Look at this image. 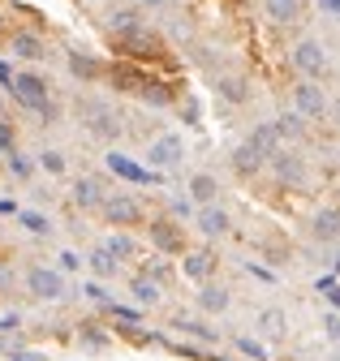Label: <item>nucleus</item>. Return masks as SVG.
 <instances>
[{
	"instance_id": "37",
	"label": "nucleus",
	"mask_w": 340,
	"mask_h": 361,
	"mask_svg": "<svg viewBox=\"0 0 340 361\" xmlns=\"http://www.w3.org/2000/svg\"><path fill=\"white\" fill-rule=\"evenodd\" d=\"M9 168H13L18 176H30V172H35V164H30V159H22V155H13V159H9Z\"/></svg>"
},
{
	"instance_id": "14",
	"label": "nucleus",
	"mask_w": 340,
	"mask_h": 361,
	"mask_svg": "<svg viewBox=\"0 0 340 361\" xmlns=\"http://www.w3.org/2000/svg\"><path fill=\"white\" fill-rule=\"evenodd\" d=\"M104 164L116 172V176H125V180H134V185H142V180H155V172H147V168H138L134 159H125L121 151H108L104 155Z\"/></svg>"
},
{
	"instance_id": "24",
	"label": "nucleus",
	"mask_w": 340,
	"mask_h": 361,
	"mask_svg": "<svg viewBox=\"0 0 340 361\" xmlns=\"http://www.w3.org/2000/svg\"><path fill=\"white\" fill-rule=\"evenodd\" d=\"M18 224L26 233H35V237H52V219L44 211H18Z\"/></svg>"
},
{
	"instance_id": "3",
	"label": "nucleus",
	"mask_w": 340,
	"mask_h": 361,
	"mask_svg": "<svg viewBox=\"0 0 340 361\" xmlns=\"http://www.w3.org/2000/svg\"><path fill=\"white\" fill-rule=\"evenodd\" d=\"M147 168H155V172H168V168H181V159H186V138L181 133H159V138L147 147Z\"/></svg>"
},
{
	"instance_id": "16",
	"label": "nucleus",
	"mask_w": 340,
	"mask_h": 361,
	"mask_svg": "<svg viewBox=\"0 0 340 361\" xmlns=\"http://www.w3.org/2000/svg\"><path fill=\"white\" fill-rule=\"evenodd\" d=\"M108 26H112L116 35H125V39L142 35V18H138V9H134V5H125V9H112V13H108Z\"/></svg>"
},
{
	"instance_id": "28",
	"label": "nucleus",
	"mask_w": 340,
	"mask_h": 361,
	"mask_svg": "<svg viewBox=\"0 0 340 361\" xmlns=\"http://www.w3.org/2000/svg\"><path fill=\"white\" fill-rule=\"evenodd\" d=\"M35 164L44 168L48 176H65V168H69V164H65V155H61V151H52V147H48V151H39V159H35Z\"/></svg>"
},
{
	"instance_id": "5",
	"label": "nucleus",
	"mask_w": 340,
	"mask_h": 361,
	"mask_svg": "<svg viewBox=\"0 0 340 361\" xmlns=\"http://www.w3.org/2000/svg\"><path fill=\"white\" fill-rule=\"evenodd\" d=\"M9 86H13L18 104H26V108H35V112H52V108H48V78H39V73H18Z\"/></svg>"
},
{
	"instance_id": "29",
	"label": "nucleus",
	"mask_w": 340,
	"mask_h": 361,
	"mask_svg": "<svg viewBox=\"0 0 340 361\" xmlns=\"http://www.w3.org/2000/svg\"><path fill=\"white\" fill-rule=\"evenodd\" d=\"M104 250H108L112 258H130V254H134V237H130V233H112V237L104 241Z\"/></svg>"
},
{
	"instance_id": "38",
	"label": "nucleus",
	"mask_w": 340,
	"mask_h": 361,
	"mask_svg": "<svg viewBox=\"0 0 340 361\" xmlns=\"http://www.w3.org/2000/svg\"><path fill=\"white\" fill-rule=\"evenodd\" d=\"M9 361H44V353H35V348H18Z\"/></svg>"
},
{
	"instance_id": "7",
	"label": "nucleus",
	"mask_w": 340,
	"mask_h": 361,
	"mask_svg": "<svg viewBox=\"0 0 340 361\" xmlns=\"http://www.w3.org/2000/svg\"><path fill=\"white\" fill-rule=\"evenodd\" d=\"M99 211H104V219H108V224H116V228H130V224H138V219H142V207H138L130 194H104Z\"/></svg>"
},
{
	"instance_id": "19",
	"label": "nucleus",
	"mask_w": 340,
	"mask_h": 361,
	"mask_svg": "<svg viewBox=\"0 0 340 361\" xmlns=\"http://www.w3.org/2000/svg\"><path fill=\"white\" fill-rule=\"evenodd\" d=\"M216 90H220V99H229V104H245V99H250V86H245V78H237V73L216 78Z\"/></svg>"
},
{
	"instance_id": "40",
	"label": "nucleus",
	"mask_w": 340,
	"mask_h": 361,
	"mask_svg": "<svg viewBox=\"0 0 340 361\" xmlns=\"http://www.w3.org/2000/svg\"><path fill=\"white\" fill-rule=\"evenodd\" d=\"M319 9L332 13V18H340V0H319Z\"/></svg>"
},
{
	"instance_id": "9",
	"label": "nucleus",
	"mask_w": 340,
	"mask_h": 361,
	"mask_svg": "<svg viewBox=\"0 0 340 361\" xmlns=\"http://www.w3.org/2000/svg\"><path fill=\"white\" fill-rule=\"evenodd\" d=\"M194 224H198V233H202V237H224V233L233 228V219H229V211H224L220 202H207V207H198Z\"/></svg>"
},
{
	"instance_id": "13",
	"label": "nucleus",
	"mask_w": 340,
	"mask_h": 361,
	"mask_svg": "<svg viewBox=\"0 0 340 361\" xmlns=\"http://www.w3.org/2000/svg\"><path fill=\"white\" fill-rule=\"evenodd\" d=\"M104 202V185L95 176H78L73 180V207H82V211H95Z\"/></svg>"
},
{
	"instance_id": "33",
	"label": "nucleus",
	"mask_w": 340,
	"mask_h": 361,
	"mask_svg": "<svg viewBox=\"0 0 340 361\" xmlns=\"http://www.w3.org/2000/svg\"><path fill=\"white\" fill-rule=\"evenodd\" d=\"M168 207H173V215H177V219H190V215H194V202H190V194H177V198L168 202Z\"/></svg>"
},
{
	"instance_id": "20",
	"label": "nucleus",
	"mask_w": 340,
	"mask_h": 361,
	"mask_svg": "<svg viewBox=\"0 0 340 361\" xmlns=\"http://www.w3.org/2000/svg\"><path fill=\"white\" fill-rule=\"evenodd\" d=\"M310 233H315V241H340V211H319Z\"/></svg>"
},
{
	"instance_id": "10",
	"label": "nucleus",
	"mask_w": 340,
	"mask_h": 361,
	"mask_svg": "<svg viewBox=\"0 0 340 361\" xmlns=\"http://www.w3.org/2000/svg\"><path fill=\"white\" fill-rule=\"evenodd\" d=\"M9 52L18 61H44L48 56V43H44V35H35V30H18L9 39Z\"/></svg>"
},
{
	"instance_id": "27",
	"label": "nucleus",
	"mask_w": 340,
	"mask_h": 361,
	"mask_svg": "<svg viewBox=\"0 0 340 361\" xmlns=\"http://www.w3.org/2000/svg\"><path fill=\"white\" fill-rule=\"evenodd\" d=\"M91 271H95L99 280H112V276H116V258L99 245V250H91Z\"/></svg>"
},
{
	"instance_id": "8",
	"label": "nucleus",
	"mask_w": 340,
	"mask_h": 361,
	"mask_svg": "<svg viewBox=\"0 0 340 361\" xmlns=\"http://www.w3.org/2000/svg\"><path fill=\"white\" fill-rule=\"evenodd\" d=\"M267 164H272V172L280 176V185H302L306 180V159L297 155V151H276V155H267Z\"/></svg>"
},
{
	"instance_id": "41",
	"label": "nucleus",
	"mask_w": 340,
	"mask_h": 361,
	"mask_svg": "<svg viewBox=\"0 0 340 361\" xmlns=\"http://www.w3.org/2000/svg\"><path fill=\"white\" fill-rule=\"evenodd\" d=\"M9 284H13V276H9V271H5V267H0V293H5Z\"/></svg>"
},
{
	"instance_id": "22",
	"label": "nucleus",
	"mask_w": 340,
	"mask_h": 361,
	"mask_svg": "<svg viewBox=\"0 0 340 361\" xmlns=\"http://www.w3.org/2000/svg\"><path fill=\"white\" fill-rule=\"evenodd\" d=\"M181 271H186L190 280H198V284H202V280L211 276V271H216V258H211V254H186Z\"/></svg>"
},
{
	"instance_id": "35",
	"label": "nucleus",
	"mask_w": 340,
	"mask_h": 361,
	"mask_svg": "<svg viewBox=\"0 0 340 361\" xmlns=\"http://www.w3.org/2000/svg\"><path fill=\"white\" fill-rule=\"evenodd\" d=\"M319 293H323V297L340 310V284H336V280H319Z\"/></svg>"
},
{
	"instance_id": "25",
	"label": "nucleus",
	"mask_w": 340,
	"mask_h": 361,
	"mask_svg": "<svg viewBox=\"0 0 340 361\" xmlns=\"http://www.w3.org/2000/svg\"><path fill=\"white\" fill-rule=\"evenodd\" d=\"M284 323H289V319H284V310H276V305L259 314V331H263L267 340H280V336H284Z\"/></svg>"
},
{
	"instance_id": "32",
	"label": "nucleus",
	"mask_w": 340,
	"mask_h": 361,
	"mask_svg": "<svg viewBox=\"0 0 340 361\" xmlns=\"http://www.w3.org/2000/svg\"><path fill=\"white\" fill-rule=\"evenodd\" d=\"M237 348H241L245 357H254V361H267V348H263L259 340H250V336H241V340H237Z\"/></svg>"
},
{
	"instance_id": "36",
	"label": "nucleus",
	"mask_w": 340,
	"mask_h": 361,
	"mask_svg": "<svg viewBox=\"0 0 340 361\" xmlns=\"http://www.w3.org/2000/svg\"><path fill=\"white\" fill-rule=\"evenodd\" d=\"M56 267H61V271H65V276H69V271H78V267H82V254H73V250H65Z\"/></svg>"
},
{
	"instance_id": "17",
	"label": "nucleus",
	"mask_w": 340,
	"mask_h": 361,
	"mask_svg": "<svg viewBox=\"0 0 340 361\" xmlns=\"http://www.w3.org/2000/svg\"><path fill=\"white\" fill-rule=\"evenodd\" d=\"M267 164V155L259 151V147H250V142H241L237 151H233V168L241 172V176H254V172H259Z\"/></svg>"
},
{
	"instance_id": "6",
	"label": "nucleus",
	"mask_w": 340,
	"mask_h": 361,
	"mask_svg": "<svg viewBox=\"0 0 340 361\" xmlns=\"http://www.w3.org/2000/svg\"><path fill=\"white\" fill-rule=\"evenodd\" d=\"M82 125H87L95 138H104V142H116L121 138V116L108 104H87V108H82Z\"/></svg>"
},
{
	"instance_id": "31",
	"label": "nucleus",
	"mask_w": 340,
	"mask_h": 361,
	"mask_svg": "<svg viewBox=\"0 0 340 361\" xmlns=\"http://www.w3.org/2000/svg\"><path fill=\"white\" fill-rule=\"evenodd\" d=\"M69 69H73V78H87V82L99 73V65H95L91 56H82V52H73V56H69Z\"/></svg>"
},
{
	"instance_id": "44",
	"label": "nucleus",
	"mask_w": 340,
	"mask_h": 361,
	"mask_svg": "<svg viewBox=\"0 0 340 361\" xmlns=\"http://www.w3.org/2000/svg\"><path fill=\"white\" fill-rule=\"evenodd\" d=\"M0 108H5V99H0Z\"/></svg>"
},
{
	"instance_id": "42",
	"label": "nucleus",
	"mask_w": 340,
	"mask_h": 361,
	"mask_svg": "<svg viewBox=\"0 0 340 361\" xmlns=\"http://www.w3.org/2000/svg\"><path fill=\"white\" fill-rule=\"evenodd\" d=\"M327 112H332V116H336V125H340V99H336V104H327Z\"/></svg>"
},
{
	"instance_id": "39",
	"label": "nucleus",
	"mask_w": 340,
	"mask_h": 361,
	"mask_svg": "<svg viewBox=\"0 0 340 361\" xmlns=\"http://www.w3.org/2000/svg\"><path fill=\"white\" fill-rule=\"evenodd\" d=\"M168 5H173V0H138V9H155V13L168 9Z\"/></svg>"
},
{
	"instance_id": "15",
	"label": "nucleus",
	"mask_w": 340,
	"mask_h": 361,
	"mask_svg": "<svg viewBox=\"0 0 340 361\" xmlns=\"http://www.w3.org/2000/svg\"><path fill=\"white\" fill-rule=\"evenodd\" d=\"M229 305H233L229 288H220V284H207V280H202V288H198V310H202V314H224Z\"/></svg>"
},
{
	"instance_id": "43",
	"label": "nucleus",
	"mask_w": 340,
	"mask_h": 361,
	"mask_svg": "<svg viewBox=\"0 0 340 361\" xmlns=\"http://www.w3.org/2000/svg\"><path fill=\"white\" fill-rule=\"evenodd\" d=\"M336 271H340V258H336Z\"/></svg>"
},
{
	"instance_id": "30",
	"label": "nucleus",
	"mask_w": 340,
	"mask_h": 361,
	"mask_svg": "<svg viewBox=\"0 0 340 361\" xmlns=\"http://www.w3.org/2000/svg\"><path fill=\"white\" fill-rule=\"evenodd\" d=\"M177 327H181L186 336H194V340H202V344H216V331H211L207 323H198V319H177Z\"/></svg>"
},
{
	"instance_id": "26",
	"label": "nucleus",
	"mask_w": 340,
	"mask_h": 361,
	"mask_svg": "<svg viewBox=\"0 0 340 361\" xmlns=\"http://www.w3.org/2000/svg\"><path fill=\"white\" fill-rule=\"evenodd\" d=\"M151 237H155V245L159 250H177L181 245V237H177V228L168 219H159V224H151Z\"/></svg>"
},
{
	"instance_id": "4",
	"label": "nucleus",
	"mask_w": 340,
	"mask_h": 361,
	"mask_svg": "<svg viewBox=\"0 0 340 361\" xmlns=\"http://www.w3.org/2000/svg\"><path fill=\"white\" fill-rule=\"evenodd\" d=\"M26 288L39 301H61L65 297V271L61 267H30L26 271Z\"/></svg>"
},
{
	"instance_id": "34",
	"label": "nucleus",
	"mask_w": 340,
	"mask_h": 361,
	"mask_svg": "<svg viewBox=\"0 0 340 361\" xmlns=\"http://www.w3.org/2000/svg\"><path fill=\"white\" fill-rule=\"evenodd\" d=\"M323 336L332 344H340V314H323Z\"/></svg>"
},
{
	"instance_id": "12",
	"label": "nucleus",
	"mask_w": 340,
	"mask_h": 361,
	"mask_svg": "<svg viewBox=\"0 0 340 361\" xmlns=\"http://www.w3.org/2000/svg\"><path fill=\"white\" fill-rule=\"evenodd\" d=\"M186 194H190L194 207H207V202H216V198H220V180L211 176V172H194V176H190V185H186Z\"/></svg>"
},
{
	"instance_id": "2",
	"label": "nucleus",
	"mask_w": 340,
	"mask_h": 361,
	"mask_svg": "<svg viewBox=\"0 0 340 361\" xmlns=\"http://www.w3.org/2000/svg\"><path fill=\"white\" fill-rule=\"evenodd\" d=\"M327 90L315 82V78H302V82H297L293 86V112L297 116H306V121H323L327 116Z\"/></svg>"
},
{
	"instance_id": "23",
	"label": "nucleus",
	"mask_w": 340,
	"mask_h": 361,
	"mask_svg": "<svg viewBox=\"0 0 340 361\" xmlns=\"http://www.w3.org/2000/svg\"><path fill=\"white\" fill-rule=\"evenodd\" d=\"M130 293H134L138 305H159V280H155V276H138V280L130 284Z\"/></svg>"
},
{
	"instance_id": "1",
	"label": "nucleus",
	"mask_w": 340,
	"mask_h": 361,
	"mask_svg": "<svg viewBox=\"0 0 340 361\" xmlns=\"http://www.w3.org/2000/svg\"><path fill=\"white\" fill-rule=\"evenodd\" d=\"M289 61H293V69L302 73V78H315V82H319V78L327 73V48H323L319 39H310V35L293 43V52H289Z\"/></svg>"
},
{
	"instance_id": "11",
	"label": "nucleus",
	"mask_w": 340,
	"mask_h": 361,
	"mask_svg": "<svg viewBox=\"0 0 340 361\" xmlns=\"http://www.w3.org/2000/svg\"><path fill=\"white\" fill-rule=\"evenodd\" d=\"M259 9L272 26H289L302 18V0H259Z\"/></svg>"
},
{
	"instance_id": "21",
	"label": "nucleus",
	"mask_w": 340,
	"mask_h": 361,
	"mask_svg": "<svg viewBox=\"0 0 340 361\" xmlns=\"http://www.w3.org/2000/svg\"><path fill=\"white\" fill-rule=\"evenodd\" d=\"M272 125H276V133H280V142H284V138H293V142H297V138L306 133V116H297V112H280Z\"/></svg>"
},
{
	"instance_id": "18",
	"label": "nucleus",
	"mask_w": 340,
	"mask_h": 361,
	"mask_svg": "<svg viewBox=\"0 0 340 361\" xmlns=\"http://www.w3.org/2000/svg\"><path fill=\"white\" fill-rule=\"evenodd\" d=\"M245 142H250V147H259L263 155H276V151H280V133H276L272 121H263V125H254V129H250V138H245Z\"/></svg>"
}]
</instances>
